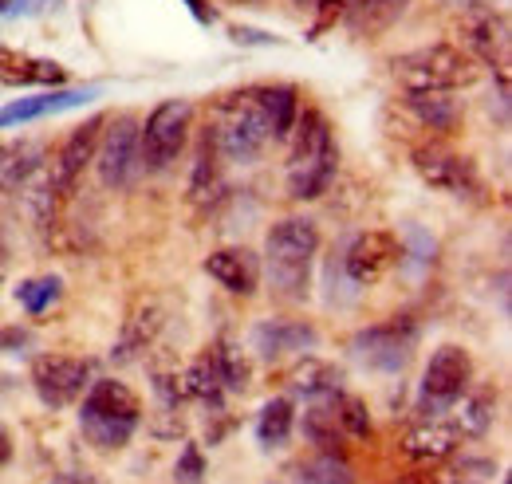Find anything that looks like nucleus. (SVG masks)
<instances>
[{
	"instance_id": "nucleus-1",
	"label": "nucleus",
	"mask_w": 512,
	"mask_h": 484,
	"mask_svg": "<svg viewBox=\"0 0 512 484\" xmlns=\"http://www.w3.org/2000/svg\"><path fill=\"white\" fill-rule=\"evenodd\" d=\"M316 252H320V229L308 217H284L268 229L264 264H268V284L280 300H304L308 296Z\"/></svg>"
},
{
	"instance_id": "nucleus-2",
	"label": "nucleus",
	"mask_w": 512,
	"mask_h": 484,
	"mask_svg": "<svg viewBox=\"0 0 512 484\" xmlns=\"http://www.w3.org/2000/svg\"><path fill=\"white\" fill-rule=\"evenodd\" d=\"M142 425V402L138 394L130 390L127 382H115V378H91L87 386V398L79 406V429L83 437L111 453V449H123L134 429Z\"/></svg>"
},
{
	"instance_id": "nucleus-3",
	"label": "nucleus",
	"mask_w": 512,
	"mask_h": 484,
	"mask_svg": "<svg viewBox=\"0 0 512 484\" xmlns=\"http://www.w3.org/2000/svg\"><path fill=\"white\" fill-rule=\"evenodd\" d=\"M205 134L213 138V146L225 162H256L264 154V146L272 142V130H268L264 107H260V87L225 95L213 107Z\"/></svg>"
},
{
	"instance_id": "nucleus-4",
	"label": "nucleus",
	"mask_w": 512,
	"mask_h": 484,
	"mask_svg": "<svg viewBox=\"0 0 512 484\" xmlns=\"http://www.w3.org/2000/svg\"><path fill=\"white\" fill-rule=\"evenodd\" d=\"M296 130V146H292V162H288V197L292 201H316L335 182V166H339V150L331 138V126L320 111H304Z\"/></svg>"
},
{
	"instance_id": "nucleus-5",
	"label": "nucleus",
	"mask_w": 512,
	"mask_h": 484,
	"mask_svg": "<svg viewBox=\"0 0 512 484\" xmlns=\"http://www.w3.org/2000/svg\"><path fill=\"white\" fill-rule=\"evenodd\" d=\"M390 67L406 91H461V87L477 83V75H481V63L461 44H426V48L394 56Z\"/></svg>"
},
{
	"instance_id": "nucleus-6",
	"label": "nucleus",
	"mask_w": 512,
	"mask_h": 484,
	"mask_svg": "<svg viewBox=\"0 0 512 484\" xmlns=\"http://www.w3.org/2000/svg\"><path fill=\"white\" fill-rule=\"evenodd\" d=\"M193 130V103L190 99H166L150 111V119L138 126V162L150 174H162L178 162Z\"/></svg>"
},
{
	"instance_id": "nucleus-7",
	"label": "nucleus",
	"mask_w": 512,
	"mask_h": 484,
	"mask_svg": "<svg viewBox=\"0 0 512 484\" xmlns=\"http://www.w3.org/2000/svg\"><path fill=\"white\" fill-rule=\"evenodd\" d=\"M418 323L410 319V315H394V319H386V323H375V327H367V331H359L355 339H351V351H355V359L363 366H371V370H383V374H398L402 366L410 363V355H414V347H418Z\"/></svg>"
},
{
	"instance_id": "nucleus-8",
	"label": "nucleus",
	"mask_w": 512,
	"mask_h": 484,
	"mask_svg": "<svg viewBox=\"0 0 512 484\" xmlns=\"http://www.w3.org/2000/svg\"><path fill=\"white\" fill-rule=\"evenodd\" d=\"M469 382H473V359H469V351L465 347H453V343L438 347L430 355V363H426V374H422V402H418V410L426 418L446 414L449 406L469 390Z\"/></svg>"
},
{
	"instance_id": "nucleus-9",
	"label": "nucleus",
	"mask_w": 512,
	"mask_h": 484,
	"mask_svg": "<svg viewBox=\"0 0 512 484\" xmlns=\"http://www.w3.org/2000/svg\"><path fill=\"white\" fill-rule=\"evenodd\" d=\"M414 170L430 189H442L449 197H465V201H485V182L465 154H453L446 146H418Z\"/></svg>"
},
{
	"instance_id": "nucleus-10",
	"label": "nucleus",
	"mask_w": 512,
	"mask_h": 484,
	"mask_svg": "<svg viewBox=\"0 0 512 484\" xmlns=\"http://www.w3.org/2000/svg\"><path fill=\"white\" fill-rule=\"evenodd\" d=\"M107 130H99V146H95V170L99 182L107 189H127L134 174L142 170L138 162V119L119 115V119L103 122Z\"/></svg>"
},
{
	"instance_id": "nucleus-11",
	"label": "nucleus",
	"mask_w": 512,
	"mask_h": 484,
	"mask_svg": "<svg viewBox=\"0 0 512 484\" xmlns=\"http://www.w3.org/2000/svg\"><path fill=\"white\" fill-rule=\"evenodd\" d=\"M461 40H465V52L473 60L497 67V79L509 91V48H512L509 12H477V8H469L465 20H461Z\"/></svg>"
},
{
	"instance_id": "nucleus-12",
	"label": "nucleus",
	"mask_w": 512,
	"mask_h": 484,
	"mask_svg": "<svg viewBox=\"0 0 512 484\" xmlns=\"http://www.w3.org/2000/svg\"><path fill=\"white\" fill-rule=\"evenodd\" d=\"M95 366L87 359H71V355H40L32 363V390L40 394V402L48 410H64L71 406L87 386H91Z\"/></svg>"
},
{
	"instance_id": "nucleus-13",
	"label": "nucleus",
	"mask_w": 512,
	"mask_h": 484,
	"mask_svg": "<svg viewBox=\"0 0 512 484\" xmlns=\"http://www.w3.org/2000/svg\"><path fill=\"white\" fill-rule=\"evenodd\" d=\"M398 256H402V244L394 241L390 233H383V229H371V233H359L355 241L347 244L343 272H347L351 284L371 288V284H379L386 272L398 264Z\"/></svg>"
},
{
	"instance_id": "nucleus-14",
	"label": "nucleus",
	"mask_w": 512,
	"mask_h": 484,
	"mask_svg": "<svg viewBox=\"0 0 512 484\" xmlns=\"http://www.w3.org/2000/svg\"><path fill=\"white\" fill-rule=\"evenodd\" d=\"M103 122L107 119H91V122H83V126H75V130L67 134V142L60 146V154L52 158L48 178H52V185H56L60 197L71 193L75 182L83 178V170L95 162V146H99V130H103Z\"/></svg>"
},
{
	"instance_id": "nucleus-15",
	"label": "nucleus",
	"mask_w": 512,
	"mask_h": 484,
	"mask_svg": "<svg viewBox=\"0 0 512 484\" xmlns=\"http://www.w3.org/2000/svg\"><path fill=\"white\" fill-rule=\"evenodd\" d=\"M320 343V331L304 319H260L253 327V347L272 363L284 355H304Z\"/></svg>"
},
{
	"instance_id": "nucleus-16",
	"label": "nucleus",
	"mask_w": 512,
	"mask_h": 484,
	"mask_svg": "<svg viewBox=\"0 0 512 484\" xmlns=\"http://www.w3.org/2000/svg\"><path fill=\"white\" fill-rule=\"evenodd\" d=\"M205 272H209L225 292H233V296H253L256 288H260V276H264L260 256L249 252V248H241V244L217 248L213 256H205Z\"/></svg>"
},
{
	"instance_id": "nucleus-17",
	"label": "nucleus",
	"mask_w": 512,
	"mask_h": 484,
	"mask_svg": "<svg viewBox=\"0 0 512 484\" xmlns=\"http://www.w3.org/2000/svg\"><path fill=\"white\" fill-rule=\"evenodd\" d=\"M162 323H166V311H162V303L158 300H142L134 311H130V319L123 323V335H119V343H115V351H111V359L119 366L127 363H138L154 343H158V331H162Z\"/></svg>"
},
{
	"instance_id": "nucleus-18",
	"label": "nucleus",
	"mask_w": 512,
	"mask_h": 484,
	"mask_svg": "<svg viewBox=\"0 0 512 484\" xmlns=\"http://www.w3.org/2000/svg\"><path fill=\"white\" fill-rule=\"evenodd\" d=\"M99 95V87H83V91H67V87H52V91H40L32 99H16L8 107H0V130L4 126H16V122H36L48 119V115H60L71 107H83Z\"/></svg>"
},
{
	"instance_id": "nucleus-19",
	"label": "nucleus",
	"mask_w": 512,
	"mask_h": 484,
	"mask_svg": "<svg viewBox=\"0 0 512 484\" xmlns=\"http://www.w3.org/2000/svg\"><path fill=\"white\" fill-rule=\"evenodd\" d=\"M406 8H410V0H343V20H347L351 36L379 40L402 20Z\"/></svg>"
},
{
	"instance_id": "nucleus-20",
	"label": "nucleus",
	"mask_w": 512,
	"mask_h": 484,
	"mask_svg": "<svg viewBox=\"0 0 512 484\" xmlns=\"http://www.w3.org/2000/svg\"><path fill=\"white\" fill-rule=\"evenodd\" d=\"M457 441H461V433L453 429V422L434 414V418H422L418 425L406 429L402 453H406L410 461H446L449 453L457 449Z\"/></svg>"
},
{
	"instance_id": "nucleus-21",
	"label": "nucleus",
	"mask_w": 512,
	"mask_h": 484,
	"mask_svg": "<svg viewBox=\"0 0 512 484\" xmlns=\"http://www.w3.org/2000/svg\"><path fill=\"white\" fill-rule=\"evenodd\" d=\"M0 83L8 87H64L67 71L56 60H40V56H24L12 48H0Z\"/></svg>"
},
{
	"instance_id": "nucleus-22",
	"label": "nucleus",
	"mask_w": 512,
	"mask_h": 484,
	"mask_svg": "<svg viewBox=\"0 0 512 484\" xmlns=\"http://www.w3.org/2000/svg\"><path fill=\"white\" fill-rule=\"evenodd\" d=\"M406 111L434 134H453L461 126V103L453 91H406Z\"/></svg>"
},
{
	"instance_id": "nucleus-23",
	"label": "nucleus",
	"mask_w": 512,
	"mask_h": 484,
	"mask_svg": "<svg viewBox=\"0 0 512 484\" xmlns=\"http://www.w3.org/2000/svg\"><path fill=\"white\" fill-rule=\"evenodd\" d=\"M48 150L40 142H0V193H16L40 166Z\"/></svg>"
},
{
	"instance_id": "nucleus-24",
	"label": "nucleus",
	"mask_w": 512,
	"mask_h": 484,
	"mask_svg": "<svg viewBox=\"0 0 512 484\" xmlns=\"http://www.w3.org/2000/svg\"><path fill=\"white\" fill-rule=\"evenodd\" d=\"M288 390L292 394H304L308 402L335 398V394H343V370L323 363V359H304L296 370H288Z\"/></svg>"
},
{
	"instance_id": "nucleus-25",
	"label": "nucleus",
	"mask_w": 512,
	"mask_h": 484,
	"mask_svg": "<svg viewBox=\"0 0 512 484\" xmlns=\"http://www.w3.org/2000/svg\"><path fill=\"white\" fill-rule=\"evenodd\" d=\"M260 107H264V119L276 142H284L292 134V126L300 119V91L292 83H272V87H260Z\"/></svg>"
},
{
	"instance_id": "nucleus-26",
	"label": "nucleus",
	"mask_w": 512,
	"mask_h": 484,
	"mask_svg": "<svg viewBox=\"0 0 512 484\" xmlns=\"http://www.w3.org/2000/svg\"><path fill=\"white\" fill-rule=\"evenodd\" d=\"M182 394L193 398V402H201V406H213V410L221 414L225 382H221V370H217V363H213V351L197 355V359L186 366V374H182Z\"/></svg>"
},
{
	"instance_id": "nucleus-27",
	"label": "nucleus",
	"mask_w": 512,
	"mask_h": 484,
	"mask_svg": "<svg viewBox=\"0 0 512 484\" xmlns=\"http://www.w3.org/2000/svg\"><path fill=\"white\" fill-rule=\"evenodd\" d=\"M446 414H449V422H453V429L461 433V441H465V437H481V433L493 429L497 406H493L489 394H469V390H465Z\"/></svg>"
},
{
	"instance_id": "nucleus-28",
	"label": "nucleus",
	"mask_w": 512,
	"mask_h": 484,
	"mask_svg": "<svg viewBox=\"0 0 512 484\" xmlns=\"http://www.w3.org/2000/svg\"><path fill=\"white\" fill-rule=\"evenodd\" d=\"M339 398V394H335ZM335 398H323L316 402L308 414H304V437L312 445H320V453H343V425L335 418Z\"/></svg>"
},
{
	"instance_id": "nucleus-29",
	"label": "nucleus",
	"mask_w": 512,
	"mask_h": 484,
	"mask_svg": "<svg viewBox=\"0 0 512 484\" xmlns=\"http://www.w3.org/2000/svg\"><path fill=\"white\" fill-rule=\"evenodd\" d=\"M292 429H296V406H292V398H272V402L256 414V441H260L264 449L288 445Z\"/></svg>"
},
{
	"instance_id": "nucleus-30",
	"label": "nucleus",
	"mask_w": 512,
	"mask_h": 484,
	"mask_svg": "<svg viewBox=\"0 0 512 484\" xmlns=\"http://www.w3.org/2000/svg\"><path fill=\"white\" fill-rule=\"evenodd\" d=\"M213 363H217V370H221L225 390L245 394V390L253 386V366H249L245 351H241L233 339H217V347H213Z\"/></svg>"
},
{
	"instance_id": "nucleus-31",
	"label": "nucleus",
	"mask_w": 512,
	"mask_h": 484,
	"mask_svg": "<svg viewBox=\"0 0 512 484\" xmlns=\"http://www.w3.org/2000/svg\"><path fill=\"white\" fill-rule=\"evenodd\" d=\"M60 292H64L60 276H32V280H24V284L16 288V303H20L28 315H44L52 303L60 300Z\"/></svg>"
},
{
	"instance_id": "nucleus-32",
	"label": "nucleus",
	"mask_w": 512,
	"mask_h": 484,
	"mask_svg": "<svg viewBox=\"0 0 512 484\" xmlns=\"http://www.w3.org/2000/svg\"><path fill=\"white\" fill-rule=\"evenodd\" d=\"M335 418L343 425V433H351V437H371L375 429H371V414H367V402L363 398H355V394H339L335 398Z\"/></svg>"
},
{
	"instance_id": "nucleus-33",
	"label": "nucleus",
	"mask_w": 512,
	"mask_h": 484,
	"mask_svg": "<svg viewBox=\"0 0 512 484\" xmlns=\"http://www.w3.org/2000/svg\"><path fill=\"white\" fill-rule=\"evenodd\" d=\"M304 477L312 484H355V473L343 453H320L316 461H308Z\"/></svg>"
},
{
	"instance_id": "nucleus-34",
	"label": "nucleus",
	"mask_w": 512,
	"mask_h": 484,
	"mask_svg": "<svg viewBox=\"0 0 512 484\" xmlns=\"http://www.w3.org/2000/svg\"><path fill=\"white\" fill-rule=\"evenodd\" d=\"M174 477H178L182 484H201V477H205V457H201V449H197V445H186V449H182Z\"/></svg>"
},
{
	"instance_id": "nucleus-35",
	"label": "nucleus",
	"mask_w": 512,
	"mask_h": 484,
	"mask_svg": "<svg viewBox=\"0 0 512 484\" xmlns=\"http://www.w3.org/2000/svg\"><path fill=\"white\" fill-rule=\"evenodd\" d=\"M300 12H323V20L331 16V4H343V0H292Z\"/></svg>"
},
{
	"instance_id": "nucleus-36",
	"label": "nucleus",
	"mask_w": 512,
	"mask_h": 484,
	"mask_svg": "<svg viewBox=\"0 0 512 484\" xmlns=\"http://www.w3.org/2000/svg\"><path fill=\"white\" fill-rule=\"evenodd\" d=\"M505 4H509V0H461L465 12H469V8H477V12H509Z\"/></svg>"
},
{
	"instance_id": "nucleus-37",
	"label": "nucleus",
	"mask_w": 512,
	"mask_h": 484,
	"mask_svg": "<svg viewBox=\"0 0 512 484\" xmlns=\"http://www.w3.org/2000/svg\"><path fill=\"white\" fill-rule=\"evenodd\" d=\"M233 40H237V44H272V36L249 32V28H233Z\"/></svg>"
},
{
	"instance_id": "nucleus-38",
	"label": "nucleus",
	"mask_w": 512,
	"mask_h": 484,
	"mask_svg": "<svg viewBox=\"0 0 512 484\" xmlns=\"http://www.w3.org/2000/svg\"><path fill=\"white\" fill-rule=\"evenodd\" d=\"M186 4H190V12L201 20V24H213V20H217V12H213V8H205V0H186Z\"/></svg>"
},
{
	"instance_id": "nucleus-39",
	"label": "nucleus",
	"mask_w": 512,
	"mask_h": 484,
	"mask_svg": "<svg viewBox=\"0 0 512 484\" xmlns=\"http://www.w3.org/2000/svg\"><path fill=\"white\" fill-rule=\"evenodd\" d=\"M394 484H446V481L434 477V473H406V477H398Z\"/></svg>"
},
{
	"instance_id": "nucleus-40",
	"label": "nucleus",
	"mask_w": 512,
	"mask_h": 484,
	"mask_svg": "<svg viewBox=\"0 0 512 484\" xmlns=\"http://www.w3.org/2000/svg\"><path fill=\"white\" fill-rule=\"evenodd\" d=\"M56 484H107V481L95 477V473H71V477H60Z\"/></svg>"
},
{
	"instance_id": "nucleus-41",
	"label": "nucleus",
	"mask_w": 512,
	"mask_h": 484,
	"mask_svg": "<svg viewBox=\"0 0 512 484\" xmlns=\"http://www.w3.org/2000/svg\"><path fill=\"white\" fill-rule=\"evenodd\" d=\"M8 343H12V347H24V343H28V331H4V335H0V347H8Z\"/></svg>"
},
{
	"instance_id": "nucleus-42",
	"label": "nucleus",
	"mask_w": 512,
	"mask_h": 484,
	"mask_svg": "<svg viewBox=\"0 0 512 484\" xmlns=\"http://www.w3.org/2000/svg\"><path fill=\"white\" fill-rule=\"evenodd\" d=\"M8 457H12V437H8V429L0 425V465H4Z\"/></svg>"
},
{
	"instance_id": "nucleus-43",
	"label": "nucleus",
	"mask_w": 512,
	"mask_h": 484,
	"mask_svg": "<svg viewBox=\"0 0 512 484\" xmlns=\"http://www.w3.org/2000/svg\"><path fill=\"white\" fill-rule=\"evenodd\" d=\"M4 264H8V244H4V237H0V272H4Z\"/></svg>"
},
{
	"instance_id": "nucleus-44",
	"label": "nucleus",
	"mask_w": 512,
	"mask_h": 484,
	"mask_svg": "<svg viewBox=\"0 0 512 484\" xmlns=\"http://www.w3.org/2000/svg\"><path fill=\"white\" fill-rule=\"evenodd\" d=\"M446 4H457V8H461V0H446Z\"/></svg>"
},
{
	"instance_id": "nucleus-45",
	"label": "nucleus",
	"mask_w": 512,
	"mask_h": 484,
	"mask_svg": "<svg viewBox=\"0 0 512 484\" xmlns=\"http://www.w3.org/2000/svg\"><path fill=\"white\" fill-rule=\"evenodd\" d=\"M461 484H473V481H461Z\"/></svg>"
}]
</instances>
